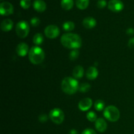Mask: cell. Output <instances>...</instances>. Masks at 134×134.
Listing matches in <instances>:
<instances>
[{
    "label": "cell",
    "mask_w": 134,
    "mask_h": 134,
    "mask_svg": "<svg viewBox=\"0 0 134 134\" xmlns=\"http://www.w3.org/2000/svg\"><path fill=\"white\" fill-rule=\"evenodd\" d=\"M61 43L65 48L78 49L82 46V39L79 35L72 33L65 34L62 36Z\"/></svg>",
    "instance_id": "6da1fadb"
},
{
    "label": "cell",
    "mask_w": 134,
    "mask_h": 134,
    "mask_svg": "<svg viewBox=\"0 0 134 134\" xmlns=\"http://www.w3.org/2000/svg\"><path fill=\"white\" fill-rule=\"evenodd\" d=\"M61 88L65 94L72 95L78 91L79 88L78 81L72 77H65L62 82Z\"/></svg>",
    "instance_id": "7a4b0ae2"
},
{
    "label": "cell",
    "mask_w": 134,
    "mask_h": 134,
    "mask_svg": "<svg viewBox=\"0 0 134 134\" xmlns=\"http://www.w3.org/2000/svg\"><path fill=\"white\" fill-rule=\"evenodd\" d=\"M29 59L32 64L37 65L43 62L44 59V52L41 47L34 46L29 51Z\"/></svg>",
    "instance_id": "3957f363"
},
{
    "label": "cell",
    "mask_w": 134,
    "mask_h": 134,
    "mask_svg": "<svg viewBox=\"0 0 134 134\" xmlns=\"http://www.w3.org/2000/svg\"><path fill=\"white\" fill-rule=\"evenodd\" d=\"M103 115L107 120L116 122L120 118V111L115 106L110 105L106 107L103 111Z\"/></svg>",
    "instance_id": "277c9868"
},
{
    "label": "cell",
    "mask_w": 134,
    "mask_h": 134,
    "mask_svg": "<svg viewBox=\"0 0 134 134\" xmlns=\"http://www.w3.org/2000/svg\"><path fill=\"white\" fill-rule=\"evenodd\" d=\"M30 31V26L24 20L20 21L16 26V34L20 38H25L27 36Z\"/></svg>",
    "instance_id": "5b68a950"
},
{
    "label": "cell",
    "mask_w": 134,
    "mask_h": 134,
    "mask_svg": "<svg viewBox=\"0 0 134 134\" xmlns=\"http://www.w3.org/2000/svg\"><path fill=\"white\" fill-rule=\"evenodd\" d=\"M49 117L54 123L56 124H60L64 120V112L59 108H54L49 113Z\"/></svg>",
    "instance_id": "8992f818"
},
{
    "label": "cell",
    "mask_w": 134,
    "mask_h": 134,
    "mask_svg": "<svg viewBox=\"0 0 134 134\" xmlns=\"http://www.w3.org/2000/svg\"><path fill=\"white\" fill-rule=\"evenodd\" d=\"M44 34L49 39H54L60 34V30L55 25H49L46 27L44 30Z\"/></svg>",
    "instance_id": "52a82bcc"
},
{
    "label": "cell",
    "mask_w": 134,
    "mask_h": 134,
    "mask_svg": "<svg viewBox=\"0 0 134 134\" xmlns=\"http://www.w3.org/2000/svg\"><path fill=\"white\" fill-rule=\"evenodd\" d=\"M14 11L13 5L9 2H2L0 4V13L3 16H9Z\"/></svg>",
    "instance_id": "ba28073f"
},
{
    "label": "cell",
    "mask_w": 134,
    "mask_h": 134,
    "mask_svg": "<svg viewBox=\"0 0 134 134\" xmlns=\"http://www.w3.org/2000/svg\"><path fill=\"white\" fill-rule=\"evenodd\" d=\"M108 9L111 11L118 13L124 9V4L120 0H111L108 3Z\"/></svg>",
    "instance_id": "9c48e42d"
},
{
    "label": "cell",
    "mask_w": 134,
    "mask_h": 134,
    "mask_svg": "<svg viewBox=\"0 0 134 134\" xmlns=\"http://www.w3.org/2000/svg\"><path fill=\"white\" fill-rule=\"evenodd\" d=\"M92 105V101L90 98H85L82 100L80 101L79 103V108L82 111H86L90 109V107Z\"/></svg>",
    "instance_id": "30bf717a"
},
{
    "label": "cell",
    "mask_w": 134,
    "mask_h": 134,
    "mask_svg": "<svg viewBox=\"0 0 134 134\" xmlns=\"http://www.w3.org/2000/svg\"><path fill=\"white\" fill-rule=\"evenodd\" d=\"M16 53L18 56L24 57L28 52V46L25 43H20L16 47Z\"/></svg>",
    "instance_id": "8fae6325"
},
{
    "label": "cell",
    "mask_w": 134,
    "mask_h": 134,
    "mask_svg": "<svg viewBox=\"0 0 134 134\" xmlns=\"http://www.w3.org/2000/svg\"><path fill=\"white\" fill-rule=\"evenodd\" d=\"M95 126L97 130L99 132H104L107 129V122L102 118H99L95 122Z\"/></svg>",
    "instance_id": "7c38bea8"
},
{
    "label": "cell",
    "mask_w": 134,
    "mask_h": 134,
    "mask_svg": "<svg viewBox=\"0 0 134 134\" xmlns=\"http://www.w3.org/2000/svg\"><path fill=\"white\" fill-rule=\"evenodd\" d=\"M84 27L87 29H92L96 26V20L93 17H86L82 21Z\"/></svg>",
    "instance_id": "4fadbf2b"
},
{
    "label": "cell",
    "mask_w": 134,
    "mask_h": 134,
    "mask_svg": "<svg viewBox=\"0 0 134 134\" xmlns=\"http://www.w3.org/2000/svg\"><path fill=\"white\" fill-rule=\"evenodd\" d=\"M34 7L35 10L39 13H42L46 10L47 5L43 0H35L34 3Z\"/></svg>",
    "instance_id": "5bb4252c"
},
{
    "label": "cell",
    "mask_w": 134,
    "mask_h": 134,
    "mask_svg": "<svg viewBox=\"0 0 134 134\" xmlns=\"http://www.w3.org/2000/svg\"><path fill=\"white\" fill-rule=\"evenodd\" d=\"M13 27V22L10 19H5L3 20L1 24V29L3 31L7 32Z\"/></svg>",
    "instance_id": "9a60e30c"
},
{
    "label": "cell",
    "mask_w": 134,
    "mask_h": 134,
    "mask_svg": "<svg viewBox=\"0 0 134 134\" xmlns=\"http://www.w3.org/2000/svg\"><path fill=\"white\" fill-rule=\"evenodd\" d=\"M98 71L95 67H90L86 71V77L90 80H94L98 77Z\"/></svg>",
    "instance_id": "2e32d148"
},
{
    "label": "cell",
    "mask_w": 134,
    "mask_h": 134,
    "mask_svg": "<svg viewBox=\"0 0 134 134\" xmlns=\"http://www.w3.org/2000/svg\"><path fill=\"white\" fill-rule=\"evenodd\" d=\"M73 75L76 79H81L84 75V69L81 65H77L73 69Z\"/></svg>",
    "instance_id": "e0dca14e"
},
{
    "label": "cell",
    "mask_w": 134,
    "mask_h": 134,
    "mask_svg": "<svg viewBox=\"0 0 134 134\" xmlns=\"http://www.w3.org/2000/svg\"><path fill=\"white\" fill-rule=\"evenodd\" d=\"M61 6L65 10H70L73 6V0H62Z\"/></svg>",
    "instance_id": "ac0fdd59"
},
{
    "label": "cell",
    "mask_w": 134,
    "mask_h": 134,
    "mask_svg": "<svg viewBox=\"0 0 134 134\" xmlns=\"http://www.w3.org/2000/svg\"><path fill=\"white\" fill-rule=\"evenodd\" d=\"M89 5V0H76V5L81 10L86 9Z\"/></svg>",
    "instance_id": "d6986e66"
},
{
    "label": "cell",
    "mask_w": 134,
    "mask_h": 134,
    "mask_svg": "<svg viewBox=\"0 0 134 134\" xmlns=\"http://www.w3.org/2000/svg\"><path fill=\"white\" fill-rule=\"evenodd\" d=\"M33 41H34V44H36L37 46L41 44L43 42V35H42L41 34H39V33L36 34L34 36V38H33Z\"/></svg>",
    "instance_id": "ffe728a7"
},
{
    "label": "cell",
    "mask_w": 134,
    "mask_h": 134,
    "mask_svg": "<svg viewBox=\"0 0 134 134\" xmlns=\"http://www.w3.org/2000/svg\"><path fill=\"white\" fill-rule=\"evenodd\" d=\"M75 24L71 21H68V22H64L63 24V29L65 31H70L74 30Z\"/></svg>",
    "instance_id": "44dd1931"
},
{
    "label": "cell",
    "mask_w": 134,
    "mask_h": 134,
    "mask_svg": "<svg viewBox=\"0 0 134 134\" xmlns=\"http://www.w3.org/2000/svg\"><path fill=\"white\" fill-rule=\"evenodd\" d=\"M94 107L98 111H101L104 109L105 108V102L102 99H98L95 102Z\"/></svg>",
    "instance_id": "7402d4cb"
},
{
    "label": "cell",
    "mask_w": 134,
    "mask_h": 134,
    "mask_svg": "<svg viewBox=\"0 0 134 134\" xmlns=\"http://www.w3.org/2000/svg\"><path fill=\"white\" fill-rule=\"evenodd\" d=\"M90 88H91V86H90V85L88 83L85 82V83H82L80 85L79 90L81 92H87L90 90Z\"/></svg>",
    "instance_id": "603a6c76"
},
{
    "label": "cell",
    "mask_w": 134,
    "mask_h": 134,
    "mask_svg": "<svg viewBox=\"0 0 134 134\" xmlns=\"http://www.w3.org/2000/svg\"><path fill=\"white\" fill-rule=\"evenodd\" d=\"M86 118L90 122H96L98 119L96 114L93 111H90V112L88 113L87 115H86Z\"/></svg>",
    "instance_id": "cb8c5ba5"
},
{
    "label": "cell",
    "mask_w": 134,
    "mask_h": 134,
    "mask_svg": "<svg viewBox=\"0 0 134 134\" xmlns=\"http://www.w3.org/2000/svg\"><path fill=\"white\" fill-rule=\"evenodd\" d=\"M79 55V52L77 49H74L72 51H71L70 54H69V59L71 60H75L77 59Z\"/></svg>",
    "instance_id": "d4e9b609"
},
{
    "label": "cell",
    "mask_w": 134,
    "mask_h": 134,
    "mask_svg": "<svg viewBox=\"0 0 134 134\" xmlns=\"http://www.w3.org/2000/svg\"><path fill=\"white\" fill-rule=\"evenodd\" d=\"M20 4L24 9H27L31 5V0H20Z\"/></svg>",
    "instance_id": "484cf974"
},
{
    "label": "cell",
    "mask_w": 134,
    "mask_h": 134,
    "mask_svg": "<svg viewBox=\"0 0 134 134\" xmlns=\"http://www.w3.org/2000/svg\"><path fill=\"white\" fill-rule=\"evenodd\" d=\"M40 19L37 17H34L30 20V23H31V26H34V27H37V26H39L40 24Z\"/></svg>",
    "instance_id": "4316f807"
},
{
    "label": "cell",
    "mask_w": 134,
    "mask_h": 134,
    "mask_svg": "<svg viewBox=\"0 0 134 134\" xmlns=\"http://www.w3.org/2000/svg\"><path fill=\"white\" fill-rule=\"evenodd\" d=\"M107 5V2L105 0H99L97 3V6L99 9H103Z\"/></svg>",
    "instance_id": "83f0119b"
},
{
    "label": "cell",
    "mask_w": 134,
    "mask_h": 134,
    "mask_svg": "<svg viewBox=\"0 0 134 134\" xmlns=\"http://www.w3.org/2000/svg\"><path fill=\"white\" fill-rule=\"evenodd\" d=\"M39 120L41 122H45L48 120V116L46 114H42L39 116Z\"/></svg>",
    "instance_id": "f1b7e54d"
},
{
    "label": "cell",
    "mask_w": 134,
    "mask_h": 134,
    "mask_svg": "<svg viewBox=\"0 0 134 134\" xmlns=\"http://www.w3.org/2000/svg\"><path fill=\"white\" fill-rule=\"evenodd\" d=\"M82 134H97V133L94 130L90 129V128H87V129L85 130L82 132Z\"/></svg>",
    "instance_id": "f546056e"
},
{
    "label": "cell",
    "mask_w": 134,
    "mask_h": 134,
    "mask_svg": "<svg viewBox=\"0 0 134 134\" xmlns=\"http://www.w3.org/2000/svg\"><path fill=\"white\" fill-rule=\"evenodd\" d=\"M128 47L131 48H134V37L131 38L128 41Z\"/></svg>",
    "instance_id": "4dcf8cb0"
},
{
    "label": "cell",
    "mask_w": 134,
    "mask_h": 134,
    "mask_svg": "<svg viewBox=\"0 0 134 134\" xmlns=\"http://www.w3.org/2000/svg\"><path fill=\"white\" fill-rule=\"evenodd\" d=\"M126 34L129 35H134V29L133 28H128L126 30Z\"/></svg>",
    "instance_id": "1f68e13d"
},
{
    "label": "cell",
    "mask_w": 134,
    "mask_h": 134,
    "mask_svg": "<svg viewBox=\"0 0 134 134\" xmlns=\"http://www.w3.org/2000/svg\"><path fill=\"white\" fill-rule=\"evenodd\" d=\"M69 134H78V132H77V130H71L69 132Z\"/></svg>",
    "instance_id": "d6a6232c"
}]
</instances>
